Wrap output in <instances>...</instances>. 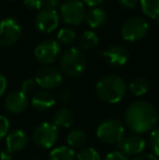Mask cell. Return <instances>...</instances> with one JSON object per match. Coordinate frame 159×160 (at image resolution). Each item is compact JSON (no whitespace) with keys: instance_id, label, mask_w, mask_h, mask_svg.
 Listing matches in <instances>:
<instances>
[{"instance_id":"cell-1","label":"cell","mask_w":159,"mask_h":160,"mask_svg":"<svg viewBox=\"0 0 159 160\" xmlns=\"http://www.w3.org/2000/svg\"><path fill=\"white\" fill-rule=\"evenodd\" d=\"M124 120L130 131L140 135L154 130L158 121V113L152 103L135 101L127 108Z\"/></svg>"},{"instance_id":"cell-2","label":"cell","mask_w":159,"mask_h":160,"mask_svg":"<svg viewBox=\"0 0 159 160\" xmlns=\"http://www.w3.org/2000/svg\"><path fill=\"white\" fill-rule=\"evenodd\" d=\"M96 96L107 103H118L127 94V85L118 75H107L99 80L95 87Z\"/></svg>"},{"instance_id":"cell-3","label":"cell","mask_w":159,"mask_h":160,"mask_svg":"<svg viewBox=\"0 0 159 160\" xmlns=\"http://www.w3.org/2000/svg\"><path fill=\"white\" fill-rule=\"evenodd\" d=\"M60 69L69 78H77L86 68V58L79 48H69L60 58Z\"/></svg>"},{"instance_id":"cell-4","label":"cell","mask_w":159,"mask_h":160,"mask_svg":"<svg viewBox=\"0 0 159 160\" xmlns=\"http://www.w3.org/2000/svg\"><path fill=\"white\" fill-rule=\"evenodd\" d=\"M96 135L106 144H119L124 137V127L117 119H107L98 125Z\"/></svg>"},{"instance_id":"cell-5","label":"cell","mask_w":159,"mask_h":160,"mask_svg":"<svg viewBox=\"0 0 159 160\" xmlns=\"http://www.w3.org/2000/svg\"><path fill=\"white\" fill-rule=\"evenodd\" d=\"M149 25L146 20L141 17H133L123 23L121 37L127 42H137L147 35Z\"/></svg>"},{"instance_id":"cell-6","label":"cell","mask_w":159,"mask_h":160,"mask_svg":"<svg viewBox=\"0 0 159 160\" xmlns=\"http://www.w3.org/2000/svg\"><path fill=\"white\" fill-rule=\"evenodd\" d=\"M86 11L81 0H67L60 7V18L68 25H79L85 20Z\"/></svg>"},{"instance_id":"cell-7","label":"cell","mask_w":159,"mask_h":160,"mask_svg":"<svg viewBox=\"0 0 159 160\" xmlns=\"http://www.w3.org/2000/svg\"><path fill=\"white\" fill-rule=\"evenodd\" d=\"M58 139V128L53 123L44 122L35 128L33 133V141L42 149H49Z\"/></svg>"},{"instance_id":"cell-8","label":"cell","mask_w":159,"mask_h":160,"mask_svg":"<svg viewBox=\"0 0 159 160\" xmlns=\"http://www.w3.org/2000/svg\"><path fill=\"white\" fill-rule=\"evenodd\" d=\"M62 73L53 67L40 68L36 72L35 82L36 84L45 89H55L62 84Z\"/></svg>"},{"instance_id":"cell-9","label":"cell","mask_w":159,"mask_h":160,"mask_svg":"<svg viewBox=\"0 0 159 160\" xmlns=\"http://www.w3.org/2000/svg\"><path fill=\"white\" fill-rule=\"evenodd\" d=\"M22 28L14 19L7 18L0 22V45L12 46L20 39Z\"/></svg>"},{"instance_id":"cell-10","label":"cell","mask_w":159,"mask_h":160,"mask_svg":"<svg viewBox=\"0 0 159 160\" xmlns=\"http://www.w3.org/2000/svg\"><path fill=\"white\" fill-rule=\"evenodd\" d=\"M60 53V46L56 40H44L39 42L34 50L35 59L42 64H50L56 61Z\"/></svg>"},{"instance_id":"cell-11","label":"cell","mask_w":159,"mask_h":160,"mask_svg":"<svg viewBox=\"0 0 159 160\" xmlns=\"http://www.w3.org/2000/svg\"><path fill=\"white\" fill-rule=\"evenodd\" d=\"M60 15L56 9H42L35 18V26L42 33H51L59 25Z\"/></svg>"},{"instance_id":"cell-12","label":"cell","mask_w":159,"mask_h":160,"mask_svg":"<svg viewBox=\"0 0 159 160\" xmlns=\"http://www.w3.org/2000/svg\"><path fill=\"white\" fill-rule=\"evenodd\" d=\"M120 152L124 154L125 156H138L143 152V150L146 147L144 138L141 137L138 134H130L124 136L118 144Z\"/></svg>"},{"instance_id":"cell-13","label":"cell","mask_w":159,"mask_h":160,"mask_svg":"<svg viewBox=\"0 0 159 160\" xmlns=\"http://www.w3.org/2000/svg\"><path fill=\"white\" fill-rule=\"evenodd\" d=\"M102 57L111 67H122L129 60V51L120 45L108 47L102 52Z\"/></svg>"},{"instance_id":"cell-14","label":"cell","mask_w":159,"mask_h":160,"mask_svg":"<svg viewBox=\"0 0 159 160\" xmlns=\"http://www.w3.org/2000/svg\"><path fill=\"white\" fill-rule=\"evenodd\" d=\"M4 106L6 109L11 113H22L25 111L28 106L27 96L24 95L21 91L11 92L4 99Z\"/></svg>"},{"instance_id":"cell-15","label":"cell","mask_w":159,"mask_h":160,"mask_svg":"<svg viewBox=\"0 0 159 160\" xmlns=\"http://www.w3.org/2000/svg\"><path fill=\"white\" fill-rule=\"evenodd\" d=\"M6 144L7 149L13 154L15 152H20V150L24 149L27 146L28 137L24 131L15 130L7 136Z\"/></svg>"},{"instance_id":"cell-16","label":"cell","mask_w":159,"mask_h":160,"mask_svg":"<svg viewBox=\"0 0 159 160\" xmlns=\"http://www.w3.org/2000/svg\"><path fill=\"white\" fill-rule=\"evenodd\" d=\"M31 103H32L34 109L39 110V111H45V110H48L51 107H53V105L56 103V98L49 92L40 91L33 96Z\"/></svg>"},{"instance_id":"cell-17","label":"cell","mask_w":159,"mask_h":160,"mask_svg":"<svg viewBox=\"0 0 159 160\" xmlns=\"http://www.w3.org/2000/svg\"><path fill=\"white\" fill-rule=\"evenodd\" d=\"M85 20L89 28H99L106 23L107 14L102 9L100 8H93L86 12Z\"/></svg>"},{"instance_id":"cell-18","label":"cell","mask_w":159,"mask_h":160,"mask_svg":"<svg viewBox=\"0 0 159 160\" xmlns=\"http://www.w3.org/2000/svg\"><path fill=\"white\" fill-rule=\"evenodd\" d=\"M74 122V114L68 108H61L53 114V124L57 128H68Z\"/></svg>"},{"instance_id":"cell-19","label":"cell","mask_w":159,"mask_h":160,"mask_svg":"<svg viewBox=\"0 0 159 160\" xmlns=\"http://www.w3.org/2000/svg\"><path fill=\"white\" fill-rule=\"evenodd\" d=\"M87 136L86 133L83 130L80 128H75V130L71 131L67 136V142L70 148H80L86 143Z\"/></svg>"},{"instance_id":"cell-20","label":"cell","mask_w":159,"mask_h":160,"mask_svg":"<svg viewBox=\"0 0 159 160\" xmlns=\"http://www.w3.org/2000/svg\"><path fill=\"white\" fill-rule=\"evenodd\" d=\"M49 160H75V152L72 148L67 146L53 148L48 157Z\"/></svg>"},{"instance_id":"cell-21","label":"cell","mask_w":159,"mask_h":160,"mask_svg":"<svg viewBox=\"0 0 159 160\" xmlns=\"http://www.w3.org/2000/svg\"><path fill=\"white\" fill-rule=\"evenodd\" d=\"M151 88L148 80L145 78H136L130 83V91L134 96H143Z\"/></svg>"},{"instance_id":"cell-22","label":"cell","mask_w":159,"mask_h":160,"mask_svg":"<svg viewBox=\"0 0 159 160\" xmlns=\"http://www.w3.org/2000/svg\"><path fill=\"white\" fill-rule=\"evenodd\" d=\"M140 3L146 17L153 20L159 19V0H140Z\"/></svg>"},{"instance_id":"cell-23","label":"cell","mask_w":159,"mask_h":160,"mask_svg":"<svg viewBox=\"0 0 159 160\" xmlns=\"http://www.w3.org/2000/svg\"><path fill=\"white\" fill-rule=\"evenodd\" d=\"M98 44V36L93 31H86L81 35L79 40V46L81 50H88L94 47H96Z\"/></svg>"},{"instance_id":"cell-24","label":"cell","mask_w":159,"mask_h":160,"mask_svg":"<svg viewBox=\"0 0 159 160\" xmlns=\"http://www.w3.org/2000/svg\"><path fill=\"white\" fill-rule=\"evenodd\" d=\"M75 37H77V33H75L74 30H72V28H61L57 35L58 40L63 45L72 44V42H74Z\"/></svg>"},{"instance_id":"cell-25","label":"cell","mask_w":159,"mask_h":160,"mask_svg":"<svg viewBox=\"0 0 159 160\" xmlns=\"http://www.w3.org/2000/svg\"><path fill=\"white\" fill-rule=\"evenodd\" d=\"M77 160H102L100 155L97 152V150L94 148H84V149L80 150L77 155Z\"/></svg>"},{"instance_id":"cell-26","label":"cell","mask_w":159,"mask_h":160,"mask_svg":"<svg viewBox=\"0 0 159 160\" xmlns=\"http://www.w3.org/2000/svg\"><path fill=\"white\" fill-rule=\"evenodd\" d=\"M149 144H151V148L154 155L159 158V128L152 131L151 136H149Z\"/></svg>"},{"instance_id":"cell-27","label":"cell","mask_w":159,"mask_h":160,"mask_svg":"<svg viewBox=\"0 0 159 160\" xmlns=\"http://www.w3.org/2000/svg\"><path fill=\"white\" fill-rule=\"evenodd\" d=\"M36 82L35 80H32V78H28V80H25L23 83H22L21 86V92L24 94V95L27 96L28 94H32L34 92L35 87H36Z\"/></svg>"},{"instance_id":"cell-28","label":"cell","mask_w":159,"mask_h":160,"mask_svg":"<svg viewBox=\"0 0 159 160\" xmlns=\"http://www.w3.org/2000/svg\"><path fill=\"white\" fill-rule=\"evenodd\" d=\"M10 128V122L9 120L3 116H0V139L3 138L4 136H7Z\"/></svg>"},{"instance_id":"cell-29","label":"cell","mask_w":159,"mask_h":160,"mask_svg":"<svg viewBox=\"0 0 159 160\" xmlns=\"http://www.w3.org/2000/svg\"><path fill=\"white\" fill-rule=\"evenodd\" d=\"M24 6L30 10H42V0H24Z\"/></svg>"},{"instance_id":"cell-30","label":"cell","mask_w":159,"mask_h":160,"mask_svg":"<svg viewBox=\"0 0 159 160\" xmlns=\"http://www.w3.org/2000/svg\"><path fill=\"white\" fill-rule=\"evenodd\" d=\"M104 160H127V157L121 152H112L106 155Z\"/></svg>"},{"instance_id":"cell-31","label":"cell","mask_w":159,"mask_h":160,"mask_svg":"<svg viewBox=\"0 0 159 160\" xmlns=\"http://www.w3.org/2000/svg\"><path fill=\"white\" fill-rule=\"evenodd\" d=\"M122 7L127 9H132L138 3V0H118Z\"/></svg>"},{"instance_id":"cell-32","label":"cell","mask_w":159,"mask_h":160,"mask_svg":"<svg viewBox=\"0 0 159 160\" xmlns=\"http://www.w3.org/2000/svg\"><path fill=\"white\" fill-rule=\"evenodd\" d=\"M70 97H71V93L68 89H62L59 93V95H58V98H59L60 101H62V102H68V101L70 100Z\"/></svg>"},{"instance_id":"cell-33","label":"cell","mask_w":159,"mask_h":160,"mask_svg":"<svg viewBox=\"0 0 159 160\" xmlns=\"http://www.w3.org/2000/svg\"><path fill=\"white\" fill-rule=\"evenodd\" d=\"M59 4L58 0H42V9H56Z\"/></svg>"},{"instance_id":"cell-34","label":"cell","mask_w":159,"mask_h":160,"mask_svg":"<svg viewBox=\"0 0 159 160\" xmlns=\"http://www.w3.org/2000/svg\"><path fill=\"white\" fill-rule=\"evenodd\" d=\"M133 160H159L155 155L152 154H141L136 156Z\"/></svg>"},{"instance_id":"cell-35","label":"cell","mask_w":159,"mask_h":160,"mask_svg":"<svg viewBox=\"0 0 159 160\" xmlns=\"http://www.w3.org/2000/svg\"><path fill=\"white\" fill-rule=\"evenodd\" d=\"M13 157V154L11 152H9L8 149H4L0 152V159L1 160H11Z\"/></svg>"},{"instance_id":"cell-36","label":"cell","mask_w":159,"mask_h":160,"mask_svg":"<svg viewBox=\"0 0 159 160\" xmlns=\"http://www.w3.org/2000/svg\"><path fill=\"white\" fill-rule=\"evenodd\" d=\"M7 88V80L1 73H0V96L6 92Z\"/></svg>"},{"instance_id":"cell-37","label":"cell","mask_w":159,"mask_h":160,"mask_svg":"<svg viewBox=\"0 0 159 160\" xmlns=\"http://www.w3.org/2000/svg\"><path fill=\"white\" fill-rule=\"evenodd\" d=\"M82 2L84 3V6L86 4L88 7H97L102 3V0H83Z\"/></svg>"},{"instance_id":"cell-38","label":"cell","mask_w":159,"mask_h":160,"mask_svg":"<svg viewBox=\"0 0 159 160\" xmlns=\"http://www.w3.org/2000/svg\"><path fill=\"white\" fill-rule=\"evenodd\" d=\"M10 1H14V0H10Z\"/></svg>"}]
</instances>
